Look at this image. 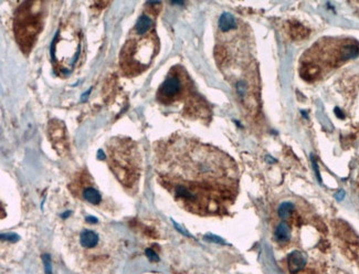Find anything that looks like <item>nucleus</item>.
Wrapping results in <instances>:
<instances>
[{"label": "nucleus", "instance_id": "nucleus-9", "mask_svg": "<svg viewBox=\"0 0 359 274\" xmlns=\"http://www.w3.org/2000/svg\"><path fill=\"white\" fill-rule=\"evenodd\" d=\"M237 27V21L236 18L233 17L231 13L225 12L219 19V28L223 32H229L233 29H236Z\"/></svg>", "mask_w": 359, "mask_h": 274}, {"label": "nucleus", "instance_id": "nucleus-11", "mask_svg": "<svg viewBox=\"0 0 359 274\" xmlns=\"http://www.w3.org/2000/svg\"><path fill=\"white\" fill-rule=\"evenodd\" d=\"M293 210V203L291 202H283L279 208V216L282 218V219H286L288 216L291 215Z\"/></svg>", "mask_w": 359, "mask_h": 274}, {"label": "nucleus", "instance_id": "nucleus-6", "mask_svg": "<svg viewBox=\"0 0 359 274\" xmlns=\"http://www.w3.org/2000/svg\"><path fill=\"white\" fill-rule=\"evenodd\" d=\"M101 235L97 231L93 229H82L77 234V248L85 250V252H93L100 250Z\"/></svg>", "mask_w": 359, "mask_h": 274}, {"label": "nucleus", "instance_id": "nucleus-5", "mask_svg": "<svg viewBox=\"0 0 359 274\" xmlns=\"http://www.w3.org/2000/svg\"><path fill=\"white\" fill-rule=\"evenodd\" d=\"M35 3L31 2V7L26 8V4H22L16 18V34L18 42L23 48L34 45V38L42 29L40 23L41 8L32 9Z\"/></svg>", "mask_w": 359, "mask_h": 274}, {"label": "nucleus", "instance_id": "nucleus-12", "mask_svg": "<svg viewBox=\"0 0 359 274\" xmlns=\"http://www.w3.org/2000/svg\"><path fill=\"white\" fill-rule=\"evenodd\" d=\"M43 260V264H44V269H45V273L46 274H52V268H51V260L48 254H44L42 257Z\"/></svg>", "mask_w": 359, "mask_h": 274}, {"label": "nucleus", "instance_id": "nucleus-4", "mask_svg": "<svg viewBox=\"0 0 359 274\" xmlns=\"http://www.w3.org/2000/svg\"><path fill=\"white\" fill-rule=\"evenodd\" d=\"M80 39L76 30L67 26L57 32L51 46V57L59 72L71 71L80 53Z\"/></svg>", "mask_w": 359, "mask_h": 274}, {"label": "nucleus", "instance_id": "nucleus-1", "mask_svg": "<svg viewBox=\"0 0 359 274\" xmlns=\"http://www.w3.org/2000/svg\"><path fill=\"white\" fill-rule=\"evenodd\" d=\"M157 179L186 210L201 216L226 213L239 188L238 166L208 144L172 135L155 146Z\"/></svg>", "mask_w": 359, "mask_h": 274}, {"label": "nucleus", "instance_id": "nucleus-2", "mask_svg": "<svg viewBox=\"0 0 359 274\" xmlns=\"http://www.w3.org/2000/svg\"><path fill=\"white\" fill-rule=\"evenodd\" d=\"M158 40L155 22L148 13H143L128 34L120 54V66L126 77H136L151 66L157 54Z\"/></svg>", "mask_w": 359, "mask_h": 274}, {"label": "nucleus", "instance_id": "nucleus-3", "mask_svg": "<svg viewBox=\"0 0 359 274\" xmlns=\"http://www.w3.org/2000/svg\"><path fill=\"white\" fill-rule=\"evenodd\" d=\"M111 170L128 192H136L142 175V155L137 143L128 137L115 136L106 144Z\"/></svg>", "mask_w": 359, "mask_h": 274}, {"label": "nucleus", "instance_id": "nucleus-8", "mask_svg": "<svg viewBox=\"0 0 359 274\" xmlns=\"http://www.w3.org/2000/svg\"><path fill=\"white\" fill-rule=\"evenodd\" d=\"M81 196L84 200L91 205H100L102 202V196L99 190L92 186H85L81 189Z\"/></svg>", "mask_w": 359, "mask_h": 274}, {"label": "nucleus", "instance_id": "nucleus-7", "mask_svg": "<svg viewBox=\"0 0 359 274\" xmlns=\"http://www.w3.org/2000/svg\"><path fill=\"white\" fill-rule=\"evenodd\" d=\"M305 263L306 259L300 251L292 252L290 257H288V269H290V272L293 274L300 272L304 268Z\"/></svg>", "mask_w": 359, "mask_h": 274}, {"label": "nucleus", "instance_id": "nucleus-10", "mask_svg": "<svg viewBox=\"0 0 359 274\" xmlns=\"http://www.w3.org/2000/svg\"><path fill=\"white\" fill-rule=\"evenodd\" d=\"M275 239H277L279 242H285L288 239H290V227H288L285 222H281L278 226L277 230H275Z\"/></svg>", "mask_w": 359, "mask_h": 274}, {"label": "nucleus", "instance_id": "nucleus-13", "mask_svg": "<svg viewBox=\"0 0 359 274\" xmlns=\"http://www.w3.org/2000/svg\"><path fill=\"white\" fill-rule=\"evenodd\" d=\"M146 255L148 257V259L153 262H156V261H158V260H160V259H158V255L155 252H154L152 249H147L146 250Z\"/></svg>", "mask_w": 359, "mask_h": 274}]
</instances>
